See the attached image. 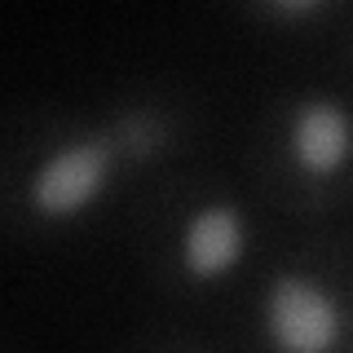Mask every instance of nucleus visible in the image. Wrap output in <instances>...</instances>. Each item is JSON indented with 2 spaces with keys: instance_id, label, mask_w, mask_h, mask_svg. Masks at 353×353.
<instances>
[{
  "instance_id": "obj_1",
  "label": "nucleus",
  "mask_w": 353,
  "mask_h": 353,
  "mask_svg": "<svg viewBox=\"0 0 353 353\" xmlns=\"http://www.w3.org/2000/svg\"><path fill=\"white\" fill-rule=\"evenodd\" d=\"M265 327L279 353H331L340 345V309L314 279L287 274L270 287Z\"/></svg>"
},
{
  "instance_id": "obj_2",
  "label": "nucleus",
  "mask_w": 353,
  "mask_h": 353,
  "mask_svg": "<svg viewBox=\"0 0 353 353\" xmlns=\"http://www.w3.org/2000/svg\"><path fill=\"white\" fill-rule=\"evenodd\" d=\"M110 141L106 137H88L75 146H62L58 154L44 159V168L31 181V203L40 216H75L80 208H88L102 194L106 176H110Z\"/></svg>"
},
{
  "instance_id": "obj_3",
  "label": "nucleus",
  "mask_w": 353,
  "mask_h": 353,
  "mask_svg": "<svg viewBox=\"0 0 353 353\" xmlns=\"http://www.w3.org/2000/svg\"><path fill=\"white\" fill-rule=\"evenodd\" d=\"M292 154L305 172L331 176L349 163L353 154V119L345 115V106L336 102H309L296 110L292 124Z\"/></svg>"
},
{
  "instance_id": "obj_4",
  "label": "nucleus",
  "mask_w": 353,
  "mask_h": 353,
  "mask_svg": "<svg viewBox=\"0 0 353 353\" xmlns=\"http://www.w3.org/2000/svg\"><path fill=\"white\" fill-rule=\"evenodd\" d=\"M243 243H248V225H243L239 208L212 203L190 216L185 239H181V261L194 279H221L225 270L239 265Z\"/></svg>"
}]
</instances>
